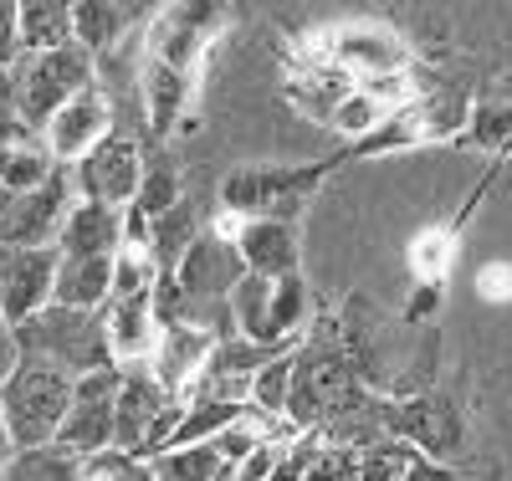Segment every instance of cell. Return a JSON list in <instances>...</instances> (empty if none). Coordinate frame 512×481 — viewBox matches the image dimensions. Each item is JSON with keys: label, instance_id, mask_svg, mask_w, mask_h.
Wrapping results in <instances>:
<instances>
[{"label": "cell", "instance_id": "9c48e42d", "mask_svg": "<svg viewBox=\"0 0 512 481\" xmlns=\"http://www.w3.org/2000/svg\"><path fill=\"white\" fill-rule=\"evenodd\" d=\"M323 47H328V62L344 67L354 82H364V77H405L415 67L410 41L384 21H338V26L323 31Z\"/></svg>", "mask_w": 512, "mask_h": 481}, {"label": "cell", "instance_id": "4dcf8cb0", "mask_svg": "<svg viewBox=\"0 0 512 481\" xmlns=\"http://www.w3.org/2000/svg\"><path fill=\"white\" fill-rule=\"evenodd\" d=\"M415 144H425L420 118H415V103H405V108H395L390 118H384L369 139H359L354 154H395V149H415Z\"/></svg>", "mask_w": 512, "mask_h": 481}, {"label": "cell", "instance_id": "30bf717a", "mask_svg": "<svg viewBox=\"0 0 512 481\" xmlns=\"http://www.w3.org/2000/svg\"><path fill=\"white\" fill-rule=\"evenodd\" d=\"M118 364L72 379V410L57 430V446L72 451L77 461H88L98 451H113V400H118Z\"/></svg>", "mask_w": 512, "mask_h": 481}, {"label": "cell", "instance_id": "3957f363", "mask_svg": "<svg viewBox=\"0 0 512 481\" xmlns=\"http://www.w3.org/2000/svg\"><path fill=\"white\" fill-rule=\"evenodd\" d=\"M303 323H308V282H303V272L277 277V282L246 272L236 282V292H231V328H236V338L282 354V348L303 343Z\"/></svg>", "mask_w": 512, "mask_h": 481}, {"label": "cell", "instance_id": "52a82bcc", "mask_svg": "<svg viewBox=\"0 0 512 481\" xmlns=\"http://www.w3.org/2000/svg\"><path fill=\"white\" fill-rule=\"evenodd\" d=\"M77 205L72 190V169H57L41 190L11 195L0 190V251H41V246H57L67 210Z\"/></svg>", "mask_w": 512, "mask_h": 481}, {"label": "cell", "instance_id": "2e32d148", "mask_svg": "<svg viewBox=\"0 0 512 481\" xmlns=\"http://www.w3.org/2000/svg\"><path fill=\"white\" fill-rule=\"evenodd\" d=\"M236 251H241V267L251 277H267V282L297 277V267H303V246H297L292 221H241Z\"/></svg>", "mask_w": 512, "mask_h": 481}, {"label": "cell", "instance_id": "4fadbf2b", "mask_svg": "<svg viewBox=\"0 0 512 481\" xmlns=\"http://www.w3.org/2000/svg\"><path fill=\"white\" fill-rule=\"evenodd\" d=\"M379 430L390 435V441H405L425 461H441L446 451L461 446L451 405H441L431 395H425V400H405V405H379Z\"/></svg>", "mask_w": 512, "mask_h": 481}, {"label": "cell", "instance_id": "7a4b0ae2", "mask_svg": "<svg viewBox=\"0 0 512 481\" xmlns=\"http://www.w3.org/2000/svg\"><path fill=\"white\" fill-rule=\"evenodd\" d=\"M11 343H16V354L47 359V364H57L72 379L113 369L103 313H72V308H57V302H52V308H41L31 323H21L11 333Z\"/></svg>", "mask_w": 512, "mask_h": 481}, {"label": "cell", "instance_id": "d590c367", "mask_svg": "<svg viewBox=\"0 0 512 481\" xmlns=\"http://www.w3.org/2000/svg\"><path fill=\"white\" fill-rule=\"evenodd\" d=\"M282 441H262L241 466H236V481H272V471H277V461H282Z\"/></svg>", "mask_w": 512, "mask_h": 481}, {"label": "cell", "instance_id": "6da1fadb", "mask_svg": "<svg viewBox=\"0 0 512 481\" xmlns=\"http://www.w3.org/2000/svg\"><path fill=\"white\" fill-rule=\"evenodd\" d=\"M72 410V374L47 359L16 354L11 374L0 379V430L11 435V451L57 446V430Z\"/></svg>", "mask_w": 512, "mask_h": 481}, {"label": "cell", "instance_id": "cb8c5ba5", "mask_svg": "<svg viewBox=\"0 0 512 481\" xmlns=\"http://www.w3.org/2000/svg\"><path fill=\"white\" fill-rule=\"evenodd\" d=\"M246 405H226V400H185V415H180V430L169 435V451L180 446H210L226 425L241 420Z\"/></svg>", "mask_w": 512, "mask_h": 481}, {"label": "cell", "instance_id": "5b68a950", "mask_svg": "<svg viewBox=\"0 0 512 481\" xmlns=\"http://www.w3.org/2000/svg\"><path fill=\"white\" fill-rule=\"evenodd\" d=\"M333 164H297V169H277V164H251V169H231L221 185V215L236 221H292L308 205V195L328 180Z\"/></svg>", "mask_w": 512, "mask_h": 481}, {"label": "cell", "instance_id": "8992f818", "mask_svg": "<svg viewBox=\"0 0 512 481\" xmlns=\"http://www.w3.org/2000/svg\"><path fill=\"white\" fill-rule=\"evenodd\" d=\"M11 87H16V118H21V128L41 134L57 108H67L77 93L98 87V62L72 41V47H62V52L21 57L11 67Z\"/></svg>", "mask_w": 512, "mask_h": 481}, {"label": "cell", "instance_id": "1f68e13d", "mask_svg": "<svg viewBox=\"0 0 512 481\" xmlns=\"http://www.w3.org/2000/svg\"><path fill=\"white\" fill-rule=\"evenodd\" d=\"M466 144L477 149H512V103H472V118H466Z\"/></svg>", "mask_w": 512, "mask_h": 481}, {"label": "cell", "instance_id": "f35d334b", "mask_svg": "<svg viewBox=\"0 0 512 481\" xmlns=\"http://www.w3.org/2000/svg\"><path fill=\"white\" fill-rule=\"evenodd\" d=\"M21 134H31V128H21V118H0V154H6Z\"/></svg>", "mask_w": 512, "mask_h": 481}, {"label": "cell", "instance_id": "d4e9b609", "mask_svg": "<svg viewBox=\"0 0 512 481\" xmlns=\"http://www.w3.org/2000/svg\"><path fill=\"white\" fill-rule=\"evenodd\" d=\"M180 200H185V185H180L175 164H169V159H149V164H144V185H139L134 205H128V215H134V221H144V226H154L159 215L175 210Z\"/></svg>", "mask_w": 512, "mask_h": 481}, {"label": "cell", "instance_id": "7402d4cb", "mask_svg": "<svg viewBox=\"0 0 512 481\" xmlns=\"http://www.w3.org/2000/svg\"><path fill=\"white\" fill-rule=\"evenodd\" d=\"M200 231H205V226H200V210H195V200L185 195L175 210H164L159 221L149 226V256H154V267H159V272H175L180 256L200 241Z\"/></svg>", "mask_w": 512, "mask_h": 481}, {"label": "cell", "instance_id": "83f0119b", "mask_svg": "<svg viewBox=\"0 0 512 481\" xmlns=\"http://www.w3.org/2000/svg\"><path fill=\"white\" fill-rule=\"evenodd\" d=\"M451 261H456V236L446 226H431V231H420L415 246H410V267L425 287H446L451 277Z\"/></svg>", "mask_w": 512, "mask_h": 481}, {"label": "cell", "instance_id": "f546056e", "mask_svg": "<svg viewBox=\"0 0 512 481\" xmlns=\"http://www.w3.org/2000/svg\"><path fill=\"white\" fill-rule=\"evenodd\" d=\"M395 108H384V103H374V98H364L359 93V87H354V93L344 98V103H338L333 108V118H328V128H333V134L338 139H349V144H359V139H369L374 134V128L384 123V118H390Z\"/></svg>", "mask_w": 512, "mask_h": 481}, {"label": "cell", "instance_id": "836d02e7", "mask_svg": "<svg viewBox=\"0 0 512 481\" xmlns=\"http://www.w3.org/2000/svg\"><path fill=\"white\" fill-rule=\"evenodd\" d=\"M82 481H154V466L128 451H98L82 461Z\"/></svg>", "mask_w": 512, "mask_h": 481}, {"label": "cell", "instance_id": "8d00e7d4", "mask_svg": "<svg viewBox=\"0 0 512 481\" xmlns=\"http://www.w3.org/2000/svg\"><path fill=\"white\" fill-rule=\"evenodd\" d=\"M21 62V41H16V0H0V72H11Z\"/></svg>", "mask_w": 512, "mask_h": 481}, {"label": "cell", "instance_id": "277c9868", "mask_svg": "<svg viewBox=\"0 0 512 481\" xmlns=\"http://www.w3.org/2000/svg\"><path fill=\"white\" fill-rule=\"evenodd\" d=\"M118 374L123 379H118V400H113V451L159 461L169 451V435L180 430L185 400L164 395L149 364H123Z\"/></svg>", "mask_w": 512, "mask_h": 481}, {"label": "cell", "instance_id": "e575fe53", "mask_svg": "<svg viewBox=\"0 0 512 481\" xmlns=\"http://www.w3.org/2000/svg\"><path fill=\"white\" fill-rule=\"evenodd\" d=\"M477 297L492 302V308H507L512 302V261H487L477 272Z\"/></svg>", "mask_w": 512, "mask_h": 481}, {"label": "cell", "instance_id": "5bb4252c", "mask_svg": "<svg viewBox=\"0 0 512 481\" xmlns=\"http://www.w3.org/2000/svg\"><path fill=\"white\" fill-rule=\"evenodd\" d=\"M210 348H216V338H210L205 328L169 323V328H159V343H154V354H149V374L159 379L164 395L185 400L190 389H195V379L205 374V364H210Z\"/></svg>", "mask_w": 512, "mask_h": 481}, {"label": "cell", "instance_id": "d6a6232c", "mask_svg": "<svg viewBox=\"0 0 512 481\" xmlns=\"http://www.w3.org/2000/svg\"><path fill=\"white\" fill-rule=\"evenodd\" d=\"M159 267L149 251H118L113 256V297L108 302H128V297H149Z\"/></svg>", "mask_w": 512, "mask_h": 481}, {"label": "cell", "instance_id": "9a60e30c", "mask_svg": "<svg viewBox=\"0 0 512 481\" xmlns=\"http://www.w3.org/2000/svg\"><path fill=\"white\" fill-rule=\"evenodd\" d=\"M282 93L287 103L313 118V123H328L333 108L344 103L354 93V77L344 67H333V62H303V57H292L287 52V77H282Z\"/></svg>", "mask_w": 512, "mask_h": 481}, {"label": "cell", "instance_id": "ab89813d", "mask_svg": "<svg viewBox=\"0 0 512 481\" xmlns=\"http://www.w3.org/2000/svg\"><path fill=\"white\" fill-rule=\"evenodd\" d=\"M0 118H16V87H11V72H0Z\"/></svg>", "mask_w": 512, "mask_h": 481}, {"label": "cell", "instance_id": "f1b7e54d", "mask_svg": "<svg viewBox=\"0 0 512 481\" xmlns=\"http://www.w3.org/2000/svg\"><path fill=\"white\" fill-rule=\"evenodd\" d=\"M154 466V481H221L226 466L210 446H180V451H164Z\"/></svg>", "mask_w": 512, "mask_h": 481}, {"label": "cell", "instance_id": "d6986e66", "mask_svg": "<svg viewBox=\"0 0 512 481\" xmlns=\"http://www.w3.org/2000/svg\"><path fill=\"white\" fill-rule=\"evenodd\" d=\"M134 16H149V11L113 6V0H72V41L98 62L134 36Z\"/></svg>", "mask_w": 512, "mask_h": 481}, {"label": "cell", "instance_id": "74e56055", "mask_svg": "<svg viewBox=\"0 0 512 481\" xmlns=\"http://www.w3.org/2000/svg\"><path fill=\"white\" fill-rule=\"evenodd\" d=\"M400 481H456V471H451L446 461H425V456H415V461L400 471Z\"/></svg>", "mask_w": 512, "mask_h": 481}, {"label": "cell", "instance_id": "60d3db41", "mask_svg": "<svg viewBox=\"0 0 512 481\" xmlns=\"http://www.w3.org/2000/svg\"><path fill=\"white\" fill-rule=\"evenodd\" d=\"M11 456H16V451H11V435L0 430V471H6V461H11Z\"/></svg>", "mask_w": 512, "mask_h": 481}, {"label": "cell", "instance_id": "e0dca14e", "mask_svg": "<svg viewBox=\"0 0 512 481\" xmlns=\"http://www.w3.org/2000/svg\"><path fill=\"white\" fill-rule=\"evenodd\" d=\"M123 251V210L93 205V200H77L62 221L57 236V256L67 261H88V256H118Z\"/></svg>", "mask_w": 512, "mask_h": 481}, {"label": "cell", "instance_id": "8fae6325", "mask_svg": "<svg viewBox=\"0 0 512 481\" xmlns=\"http://www.w3.org/2000/svg\"><path fill=\"white\" fill-rule=\"evenodd\" d=\"M57 246L41 251H0V323L11 333L31 323L41 308H52V287H57Z\"/></svg>", "mask_w": 512, "mask_h": 481}, {"label": "cell", "instance_id": "7c38bea8", "mask_svg": "<svg viewBox=\"0 0 512 481\" xmlns=\"http://www.w3.org/2000/svg\"><path fill=\"white\" fill-rule=\"evenodd\" d=\"M108 134H113V103L103 98V87H88V93H77L67 108L52 113V123L41 128V144L52 149V159L62 169H72L82 154L98 149Z\"/></svg>", "mask_w": 512, "mask_h": 481}, {"label": "cell", "instance_id": "4316f807", "mask_svg": "<svg viewBox=\"0 0 512 481\" xmlns=\"http://www.w3.org/2000/svg\"><path fill=\"white\" fill-rule=\"evenodd\" d=\"M292 354H297V348H287V354H272L262 369H256V379H251V395H246V405H251V410H262V415H272V420H287V395H292Z\"/></svg>", "mask_w": 512, "mask_h": 481}, {"label": "cell", "instance_id": "603a6c76", "mask_svg": "<svg viewBox=\"0 0 512 481\" xmlns=\"http://www.w3.org/2000/svg\"><path fill=\"white\" fill-rule=\"evenodd\" d=\"M57 169H62V164L52 159L47 144H41V134H21L6 154H0V190H11V195L41 190Z\"/></svg>", "mask_w": 512, "mask_h": 481}, {"label": "cell", "instance_id": "ba28073f", "mask_svg": "<svg viewBox=\"0 0 512 481\" xmlns=\"http://www.w3.org/2000/svg\"><path fill=\"white\" fill-rule=\"evenodd\" d=\"M144 149L134 134H108L98 149H88L72 164V190L77 200H93L108 210H128L144 185Z\"/></svg>", "mask_w": 512, "mask_h": 481}, {"label": "cell", "instance_id": "44dd1931", "mask_svg": "<svg viewBox=\"0 0 512 481\" xmlns=\"http://www.w3.org/2000/svg\"><path fill=\"white\" fill-rule=\"evenodd\" d=\"M16 41L21 57L72 47V0H16Z\"/></svg>", "mask_w": 512, "mask_h": 481}, {"label": "cell", "instance_id": "484cf974", "mask_svg": "<svg viewBox=\"0 0 512 481\" xmlns=\"http://www.w3.org/2000/svg\"><path fill=\"white\" fill-rule=\"evenodd\" d=\"M0 481H82V461L62 446H36V451H16Z\"/></svg>", "mask_w": 512, "mask_h": 481}, {"label": "cell", "instance_id": "ffe728a7", "mask_svg": "<svg viewBox=\"0 0 512 481\" xmlns=\"http://www.w3.org/2000/svg\"><path fill=\"white\" fill-rule=\"evenodd\" d=\"M113 297V256H88V261H57V287L52 302L72 313H103Z\"/></svg>", "mask_w": 512, "mask_h": 481}, {"label": "cell", "instance_id": "ac0fdd59", "mask_svg": "<svg viewBox=\"0 0 512 481\" xmlns=\"http://www.w3.org/2000/svg\"><path fill=\"white\" fill-rule=\"evenodd\" d=\"M103 328H108V348L113 364H149L154 343H159V318L149 308V297H128V302H108L103 308Z\"/></svg>", "mask_w": 512, "mask_h": 481}]
</instances>
